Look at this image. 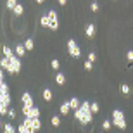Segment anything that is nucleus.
Returning <instances> with one entry per match:
<instances>
[{"label":"nucleus","mask_w":133,"mask_h":133,"mask_svg":"<svg viewBox=\"0 0 133 133\" xmlns=\"http://www.w3.org/2000/svg\"><path fill=\"white\" fill-rule=\"evenodd\" d=\"M74 118L78 119L81 124H88L94 119V114L90 111V102H83L78 109H74Z\"/></svg>","instance_id":"f257e3e1"},{"label":"nucleus","mask_w":133,"mask_h":133,"mask_svg":"<svg viewBox=\"0 0 133 133\" xmlns=\"http://www.w3.org/2000/svg\"><path fill=\"white\" fill-rule=\"evenodd\" d=\"M111 123H112L116 128H119V130H124V128H126V119H124L123 111H119V109L112 111V121H111Z\"/></svg>","instance_id":"f03ea898"},{"label":"nucleus","mask_w":133,"mask_h":133,"mask_svg":"<svg viewBox=\"0 0 133 133\" xmlns=\"http://www.w3.org/2000/svg\"><path fill=\"white\" fill-rule=\"evenodd\" d=\"M68 52L74 59H79V57H81V50H79V47L76 45L74 40H68Z\"/></svg>","instance_id":"7ed1b4c3"},{"label":"nucleus","mask_w":133,"mask_h":133,"mask_svg":"<svg viewBox=\"0 0 133 133\" xmlns=\"http://www.w3.org/2000/svg\"><path fill=\"white\" fill-rule=\"evenodd\" d=\"M47 16H49V28L55 31L57 28H59V17H57V12H55V10H50V12H47Z\"/></svg>","instance_id":"20e7f679"},{"label":"nucleus","mask_w":133,"mask_h":133,"mask_svg":"<svg viewBox=\"0 0 133 133\" xmlns=\"http://www.w3.org/2000/svg\"><path fill=\"white\" fill-rule=\"evenodd\" d=\"M9 61H10V73H19L21 71V59L17 55H12V57H9Z\"/></svg>","instance_id":"39448f33"},{"label":"nucleus","mask_w":133,"mask_h":133,"mask_svg":"<svg viewBox=\"0 0 133 133\" xmlns=\"http://www.w3.org/2000/svg\"><path fill=\"white\" fill-rule=\"evenodd\" d=\"M21 102H23V109L33 107V97H31V94L24 92V94H23V97H21Z\"/></svg>","instance_id":"423d86ee"},{"label":"nucleus","mask_w":133,"mask_h":133,"mask_svg":"<svg viewBox=\"0 0 133 133\" xmlns=\"http://www.w3.org/2000/svg\"><path fill=\"white\" fill-rule=\"evenodd\" d=\"M23 112H24L26 118H40V109L38 107H30V109H23Z\"/></svg>","instance_id":"0eeeda50"},{"label":"nucleus","mask_w":133,"mask_h":133,"mask_svg":"<svg viewBox=\"0 0 133 133\" xmlns=\"http://www.w3.org/2000/svg\"><path fill=\"white\" fill-rule=\"evenodd\" d=\"M17 131H19V133H36V130H35L33 126H30V124L21 123V124H19V128H17Z\"/></svg>","instance_id":"6e6552de"},{"label":"nucleus","mask_w":133,"mask_h":133,"mask_svg":"<svg viewBox=\"0 0 133 133\" xmlns=\"http://www.w3.org/2000/svg\"><path fill=\"white\" fill-rule=\"evenodd\" d=\"M0 66H2V69H4V71L10 73V61H9V57H4V59H0Z\"/></svg>","instance_id":"1a4fd4ad"},{"label":"nucleus","mask_w":133,"mask_h":133,"mask_svg":"<svg viewBox=\"0 0 133 133\" xmlns=\"http://www.w3.org/2000/svg\"><path fill=\"white\" fill-rule=\"evenodd\" d=\"M14 52H16V55L17 57H23V55L26 54V47L23 43H19V45H16V49H14Z\"/></svg>","instance_id":"9d476101"},{"label":"nucleus","mask_w":133,"mask_h":133,"mask_svg":"<svg viewBox=\"0 0 133 133\" xmlns=\"http://www.w3.org/2000/svg\"><path fill=\"white\" fill-rule=\"evenodd\" d=\"M59 111H61V114H64V116H66V114L71 111V105H69V102H64V104L59 107Z\"/></svg>","instance_id":"9b49d317"},{"label":"nucleus","mask_w":133,"mask_h":133,"mask_svg":"<svg viewBox=\"0 0 133 133\" xmlns=\"http://www.w3.org/2000/svg\"><path fill=\"white\" fill-rule=\"evenodd\" d=\"M85 33H87V36L92 38V36L95 35V26L94 24H88V26H87V30H85Z\"/></svg>","instance_id":"f8f14e48"},{"label":"nucleus","mask_w":133,"mask_h":133,"mask_svg":"<svg viewBox=\"0 0 133 133\" xmlns=\"http://www.w3.org/2000/svg\"><path fill=\"white\" fill-rule=\"evenodd\" d=\"M2 52H4V55H5V57H12V55H14L12 49H9L7 45H4V47H2Z\"/></svg>","instance_id":"ddd939ff"},{"label":"nucleus","mask_w":133,"mask_h":133,"mask_svg":"<svg viewBox=\"0 0 133 133\" xmlns=\"http://www.w3.org/2000/svg\"><path fill=\"white\" fill-rule=\"evenodd\" d=\"M69 105H71V109H73V111H74V109H78L79 105H81V104L78 102V99H76V97H73V99L69 100Z\"/></svg>","instance_id":"4468645a"},{"label":"nucleus","mask_w":133,"mask_h":133,"mask_svg":"<svg viewBox=\"0 0 133 133\" xmlns=\"http://www.w3.org/2000/svg\"><path fill=\"white\" fill-rule=\"evenodd\" d=\"M55 81H57V85H64L66 83V76L62 73H59L57 76H55Z\"/></svg>","instance_id":"2eb2a0df"},{"label":"nucleus","mask_w":133,"mask_h":133,"mask_svg":"<svg viewBox=\"0 0 133 133\" xmlns=\"http://www.w3.org/2000/svg\"><path fill=\"white\" fill-rule=\"evenodd\" d=\"M43 100H47V102H50V100H52V92H50L49 88L43 90Z\"/></svg>","instance_id":"dca6fc26"},{"label":"nucleus","mask_w":133,"mask_h":133,"mask_svg":"<svg viewBox=\"0 0 133 133\" xmlns=\"http://www.w3.org/2000/svg\"><path fill=\"white\" fill-rule=\"evenodd\" d=\"M7 94H9V87L2 81V83H0V95H7Z\"/></svg>","instance_id":"f3484780"},{"label":"nucleus","mask_w":133,"mask_h":133,"mask_svg":"<svg viewBox=\"0 0 133 133\" xmlns=\"http://www.w3.org/2000/svg\"><path fill=\"white\" fill-rule=\"evenodd\" d=\"M99 109H100V105L97 102H92V104H90V111H92V114H97V112H99Z\"/></svg>","instance_id":"a211bd4d"},{"label":"nucleus","mask_w":133,"mask_h":133,"mask_svg":"<svg viewBox=\"0 0 133 133\" xmlns=\"http://www.w3.org/2000/svg\"><path fill=\"white\" fill-rule=\"evenodd\" d=\"M4 133H16V130H14V126L12 124H4Z\"/></svg>","instance_id":"6ab92c4d"},{"label":"nucleus","mask_w":133,"mask_h":133,"mask_svg":"<svg viewBox=\"0 0 133 133\" xmlns=\"http://www.w3.org/2000/svg\"><path fill=\"white\" fill-rule=\"evenodd\" d=\"M12 12H14V16H21V14H23V5L17 4L14 9H12Z\"/></svg>","instance_id":"aec40b11"},{"label":"nucleus","mask_w":133,"mask_h":133,"mask_svg":"<svg viewBox=\"0 0 133 133\" xmlns=\"http://www.w3.org/2000/svg\"><path fill=\"white\" fill-rule=\"evenodd\" d=\"M24 47H26V50H33V47H35L33 40H31V38H28V40L24 42Z\"/></svg>","instance_id":"412c9836"},{"label":"nucleus","mask_w":133,"mask_h":133,"mask_svg":"<svg viewBox=\"0 0 133 133\" xmlns=\"http://www.w3.org/2000/svg\"><path fill=\"white\" fill-rule=\"evenodd\" d=\"M50 121H52V126H55V128L61 124V118H59V116H52V119H50Z\"/></svg>","instance_id":"4be33fe9"},{"label":"nucleus","mask_w":133,"mask_h":133,"mask_svg":"<svg viewBox=\"0 0 133 133\" xmlns=\"http://www.w3.org/2000/svg\"><path fill=\"white\" fill-rule=\"evenodd\" d=\"M40 23H42V26H47V28H49V16L43 14V16H42V19H40Z\"/></svg>","instance_id":"5701e85b"},{"label":"nucleus","mask_w":133,"mask_h":133,"mask_svg":"<svg viewBox=\"0 0 133 133\" xmlns=\"http://www.w3.org/2000/svg\"><path fill=\"white\" fill-rule=\"evenodd\" d=\"M16 5H17V0H7V9H14Z\"/></svg>","instance_id":"b1692460"},{"label":"nucleus","mask_w":133,"mask_h":133,"mask_svg":"<svg viewBox=\"0 0 133 133\" xmlns=\"http://www.w3.org/2000/svg\"><path fill=\"white\" fill-rule=\"evenodd\" d=\"M111 126H112V123H111V121H107V119H105V121L102 123V128H104V130H109Z\"/></svg>","instance_id":"393cba45"},{"label":"nucleus","mask_w":133,"mask_h":133,"mask_svg":"<svg viewBox=\"0 0 133 133\" xmlns=\"http://www.w3.org/2000/svg\"><path fill=\"white\" fill-rule=\"evenodd\" d=\"M50 66H52V69H59L61 62H59V61H57V59H54V61H52V64H50Z\"/></svg>","instance_id":"a878e982"},{"label":"nucleus","mask_w":133,"mask_h":133,"mask_svg":"<svg viewBox=\"0 0 133 133\" xmlns=\"http://www.w3.org/2000/svg\"><path fill=\"white\" fill-rule=\"evenodd\" d=\"M121 92H123L124 95H128L130 94V87H128V85H123V87H121Z\"/></svg>","instance_id":"bb28decb"},{"label":"nucleus","mask_w":133,"mask_h":133,"mask_svg":"<svg viewBox=\"0 0 133 133\" xmlns=\"http://www.w3.org/2000/svg\"><path fill=\"white\" fill-rule=\"evenodd\" d=\"M90 9L94 10V12H97V10H99V4H97V2H92V5H90Z\"/></svg>","instance_id":"cd10ccee"},{"label":"nucleus","mask_w":133,"mask_h":133,"mask_svg":"<svg viewBox=\"0 0 133 133\" xmlns=\"http://www.w3.org/2000/svg\"><path fill=\"white\" fill-rule=\"evenodd\" d=\"M85 69H92V61H87V62H85Z\"/></svg>","instance_id":"c85d7f7f"},{"label":"nucleus","mask_w":133,"mask_h":133,"mask_svg":"<svg viewBox=\"0 0 133 133\" xmlns=\"http://www.w3.org/2000/svg\"><path fill=\"white\" fill-rule=\"evenodd\" d=\"M88 61H92V62L95 61V54H94V52H90V54H88Z\"/></svg>","instance_id":"c756f323"},{"label":"nucleus","mask_w":133,"mask_h":133,"mask_svg":"<svg viewBox=\"0 0 133 133\" xmlns=\"http://www.w3.org/2000/svg\"><path fill=\"white\" fill-rule=\"evenodd\" d=\"M126 57H128V61H133V50H130L128 54H126Z\"/></svg>","instance_id":"7c9ffc66"},{"label":"nucleus","mask_w":133,"mask_h":133,"mask_svg":"<svg viewBox=\"0 0 133 133\" xmlns=\"http://www.w3.org/2000/svg\"><path fill=\"white\" fill-rule=\"evenodd\" d=\"M7 114H9V118H10V119H14V118H16V112H14V111H9Z\"/></svg>","instance_id":"2f4dec72"},{"label":"nucleus","mask_w":133,"mask_h":133,"mask_svg":"<svg viewBox=\"0 0 133 133\" xmlns=\"http://www.w3.org/2000/svg\"><path fill=\"white\" fill-rule=\"evenodd\" d=\"M57 2H59L61 5H66V4H68V0H57Z\"/></svg>","instance_id":"473e14b6"},{"label":"nucleus","mask_w":133,"mask_h":133,"mask_svg":"<svg viewBox=\"0 0 133 133\" xmlns=\"http://www.w3.org/2000/svg\"><path fill=\"white\" fill-rule=\"evenodd\" d=\"M4 81V71H0V83Z\"/></svg>","instance_id":"72a5a7b5"},{"label":"nucleus","mask_w":133,"mask_h":133,"mask_svg":"<svg viewBox=\"0 0 133 133\" xmlns=\"http://www.w3.org/2000/svg\"><path fill=\"white\" fill-rule=\"evenodd\" d=\"M36 4H43V0H36Z\"/></svg>","instance_id":"f704fd0d"},{"label":"nucleus","mask_w":133,"mask_h":133,"mask_svg":"<svg viewBox=\"0 0 133 133\" xmlns=\"http://www.w3.org/2000/svg\"><path fill=\"white\" fill-rule=\"evenodd\" d=\"M0 128H2V121H0Z\"/></svg>","instance_id":"c9c22d12"}]
</instances>
